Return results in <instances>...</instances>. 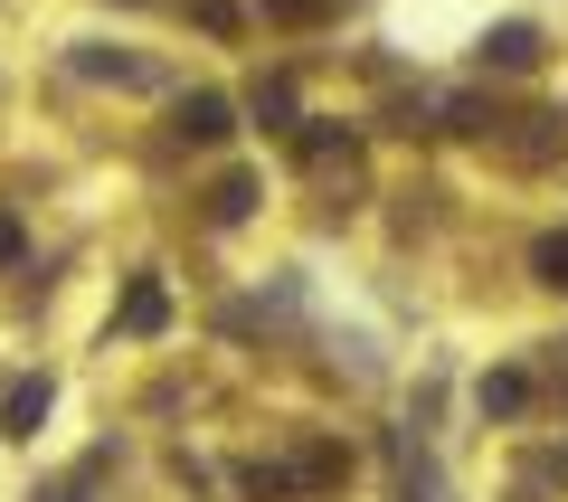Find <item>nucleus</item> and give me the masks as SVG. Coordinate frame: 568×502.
I'll list each match as a JSON object with an SVG mask.
<instances>
[{
	"instance_id": "nucleus-1",
	"label": "nucleus",
	"mask_w": 568,
	"mask_h": 502,
	"mask_svg": "<svg viewBox=\"0 0 568 502\" xmlns=\"http://www.w3.org/2000/svg\"><path fill=\"white\" fill-rule=\"evenodd\" d=\"M171 133L181 142H227V96H181L171 104Z\"/></svg>"
},
{
	"instance_id": "nucleus-5",
	"label": "nucleus",
	"mask_w": 568,
	"mask_h": 502,
	"mask_svg": "<svg viewBox=\"0 0 568 502\" xmlns=\"http://www.w3.org/2000/svg\"><path fill=\"white\" fill-rule=\"evenodd\" d=\"M246 209H256V181H246V171H227V181L209 190V219H219V228H237Z\"/></svg>"
},
{
	"instance_id": "nucleus-8",
	"label": "nucleus",
	"mask_w": 568,
	"mask_h": 502,
	"mask_svg": "<svg viewBox=\"0 0 568 502\" xmlns=\"http://www.w3.org/2000/svg\"><path fill=\"white\" fill-rule=\"evenodd\" d=\"M256 114H265V123H284V114H294V86H284V77H275V86H256Z\"/></svg>"
},
{
	"instance_id": "nucleus-2",
	"label": "nucleus",
	"mask_w": 568,
	"mask_h": 502,
	"mask_svg": "<svg viewBox=\"0 0 568 502\" xmlns=\"http://www.w3.org/2000/svg\"><path fill=\"white\" fill-rule=\"evenodd\" d=\"M484 67H503V77H530V67H540V29H521V20L493 29V39H484Z\"/></svg>"
},
{
	"instance_id": "nucleus-7",
	"label": "nucleus",
	"mask_w": 568,
	"mask_h": 502,
	"mask_svg": "<svg viewBox=\"0 0 568 502\" xmlns=\"http://www.w3.org/2000/svg\"><path fill=\"white\" fill-rule=\"evenodd\" d=\"M530 265H540V284H559V294H568V228H559V238H540V257H530Z\"/></svg>"
},
{
	"instance_id": "nucleus-10",
	"label": "nucleus",
	"mask_w": 568,
	"mask_h": 502,
	"mask_svg": "<svg viewBox=\"0 0 568 502\" xmlns=\"http://www.w3.org/2000/svg\"><path fill=\"white\" fill-rule=\"evenodd\" d=\"M0 265H20V219H0Z\"/></svg>"
},
{
	"instance_id": "nucleus-9",
	"label": "nucleus",
	"mask_w": 568,
	"mask_h": 502,
	"mask_svg": "<svg viewBox=\"0 0 568 502\" xmlns=\"http://www.w3.org/2000/svg\"><path fill=\"white\" fill-rule=\"evenodd\" d=\"M265 20H294V29H304V20H323V0H265Z\"/></svg>"
},
{
	"instance_id": "nucleus-4",
	"label": "nucleus",
	"mask_w": 568,
	"mask_h": 502,
	"mask_svg": "<svg viewBox=\"0 0 568 502\" xmlns=\"http://www.w3.org/2000/svg\"><path fill=\"white\" fill-rule=\"evenodd\" d=\"M162 322H171V294H162V284H152V275H142L133 294H123V332H133V342H142V332H162Z\"/></svg>"
},
{
	"instance_id": "nucleus-6",
	"label": "nucleus",
	"mask_w": 568,
	"mask_h": 502,
	"mask_svg": "<svg viewBox=\"0 0 568 502\" xmlns=\"http://www.w3.org/2000/svg\"><path fill=\"white\" fill-rule=\"evenodd\" d=\"M521 399H530L521 370H493V380H484V418H521Z\"/></svg>"
},
{
	"instance_id": "nucleus-3",
	"label": "nucleus",
	"mask_w": 568,
	"mask_h": 502,
	"mask_svg": "<svg viewBox=\"0 0 568 502\" xmlns=\"http://www.w3.org/2000/svg\"><path fill=\"white\" fill-rule=\"evenodd\" d=\"M39 418H48V380H10L0 389V426H10V436H39Z\"/></svg>"
}]
</instances>
